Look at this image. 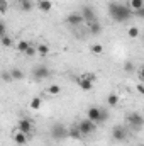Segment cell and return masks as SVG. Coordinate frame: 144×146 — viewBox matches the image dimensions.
Here are the masks:
<instances>
[{"label":"cell","mask_w":144,"mask_h":146,"mask_svg":"<svg viewBox=\"0 0 144 146\" xmlns=\"http://www.w3.org/2000/svg\"><path fill=\"white\" fill-rule=\"evenodd\" d=\"M87 117H88L90 121L97 122V124H102V122H105V121L108 119V114H107L105 109H100V107L92 106L90 109L87 110Z\"/></svg>","instance_id":"cell-3"},{"label":"cell","mask_w":144,"mask_h":146,"mask_svg":"<svg viewBox=\"0 0 144 146\" xmlns=\"http://www.w3.org/2000/svg\"><path fill=\"white\" fill-rule=\"evenodd\" d=\"M19 2H26V0H19Z\"/></svg>","instance_id":"cell-32"},{"label":"cell","mask_w":144,"mask_h":146,"mask_svg":"<svg viewBox=\"0 0 144 146\" xmlns=\"http://www.w3.org/2000/svg\"><path fill=\"white\" fill-rule=\"evenodd\" d=\"M36 53H37V49L34 48V46H32V44H31V48H29V49H27V51H26L24 54H26V56H34Z\"/></svg>","instance_id":"cell-27"},{"label":"cell","mask_w":144,"mask_h":146,"mask_svg":"<svg viewBox=\"0 0 144 146\" xmlns=\"http://www.w3.org/2000/svg\"><path fill=\"white\" fill-rule=\"evenodd\" d=\"M90 51H92L93 54H100V53L104 51V46H102L100 42H93V44L90 46Z\"/></svg>","instance_id":"cell-21"},{"label":"cell","mask_w":144,"mask_h":146,"mask_svg":"<svg viewBox=\"0 0 144 146\" xmlns=\"http://www.w3.org/2000/svg\"><path fill=\"white\" fill-rule=\"evenodd\" d=\"M127 126L132 131H141L144 127V115L141 112H131L127 115Z\"/></svg>","instance_id":"cell-4"},{"label":"cell","mask_w":144,"mask_h":146,"mask_svg":"<svg viewBox=\"0 0 144 146\" xmlns=\"http://www.w3.org/2000/svg\"><path fill=\"white\" fill-rule=\"evenodd\" d=\"M129 9L132 10V14L134 12H137V10H141V9H144V0H129Z\"/></svg>","instance_id":"cell-13"},{"label":"cell","mask_w":144,"mask_h":146,"mask_svg":"<svg viewBox=\"0 0 144 146\" xmlns=\"http://www.w3.org/2000/svg\"><path fill=\"white\" fill-rule=\"evenodd\" d=\"M137 146H144V145H137Z\"/></svg>","instance_id":"cell-33"},{"label":"cell","mask_w":144,"mask_h":146,"mask_svg":"<svg viewBox=\"0 0 144 146\" xmlns=\"http://www.w3.org/2000/svg\"><path fill=\"white\" fill-rule=\"evenodd\" d=\"M80 14L83 15L85 22H88V24H90V22H95V21H98V19H97V14H95V10H93L90 5H83Z\"/></svg>","instance_id":"cell-8"},{"label":"cell","mask_w":144,"mask_h":146,"mask_svg":"<svg viewBox=\"0 0 144 146\" xmlns=\"http://www.w3.org/2000/svg\"><path fill=\"white\" fill-rule=\"evenodd\" d=\"M27 138H29V134H26V133H20V131H15L14 133V141H15V145L19 146H24L27 143Z\"/></svg>","instance_id":"cell-12"},{"label":"cell","mask_w":144,"mask_h":146,"mask_svg":"<svg viewBox=\"0 0 144 146\" xmlns=\"http://www.w3.org/2000/svg\"><path fill=\"white\" fill-rule=\"evenodd\" d=\"M29 48H31V42H27V41H17L15 42V49L20 53H26Z\"/></svg>","instance_id":"cell-17"},{"label":"cell","mask_w":144,"mask_h":146,"mask_svg":"<svg viewBox=\"0 0 144 146\" xmlns=\"http://www.w3.org/2000/svg\"><path fill=\"white\" fill-rule=\"evenodd\" d=\"M59 92H61V87H59V85H56V83H54V85H51V87L48 88V94H49V95H58Z\"/></svg>","instance_id":"cell-24"},{"label":"cell","mask_w":144,"mask_h":146,"mask_svg":"<svg viewBox=\"0 0 144 146\" xmlns=\"http://www.w3.org/2000/svg\"><path fill=\"white\" fill-rule=\"evenodd\" d=\"M37 9H39L41 12H49V10L53 9V2H51V0H39V2H37Z\"/></svg>","instance_id":"cell-14"},{"label":"cell","mask_w":144,"mask_h":146,"mask_svg":"<svg viewBox=\"0 0 144 146\" xmlns=\"http://www.w3.org/2000/svg\"><path fill=\"white\" fill-rule=\"evenodd\" d=\"M139 76H141V80L144 82V66H141V68H139Z\"/></svg>","instance_id":"cell-31"},{"label":"cell","mask_w":144,"mask_h":146,"mask_svg":"<svg viewBox=\"0 0 144 146\" xmlns=\"http://www.w3.org/2000/svg\"><path fill=\"white\" fill-rule=\"evenodd\" d=\"M124 72L132 73L134 72V63L132 61H124Z\"/></svg>","instance_id":"cell-25"},{"label":"cell","mask_w":144,"mask_h":146,"mask_svg":"<svg viewBox=\"0 0 144 146\" xmlns=\"http://www.w3.org/2000/svg\"><path fill=\"white\" fill-rule=\"evenodd\" d=\"M139 34H141V31H139V27H136V26H131V27L127 29V36L131 37V39L139 37Z\"/></svg>","instance_id":"cell-19"},{"label":"cell","mask_w":144,"mask_h":146,"mask_svg":"<svg viewBox=\"0 0 144 146\" xmlns=\"http://www.w3.org/2000/svg\"><path fill=\"white\" fill-rule=\"evenodd\" d=\"M88 26H90V33H92V34H95V36H97V34H100V33H102V24H100L98 21L90 22Z\"/></svg>","instance_id":"cell-16"},{"label":"cell","mask_w":144,"mask_h":146,"mask_svg":"<svg viewBox=\"0 0 144 146\" xmlns=\"http://www.w3.org/2000/svg\"><path fill=\"white\" fill-rule=\"evenodd\" d=\"M9 73H10L12 80H22L24 78V73H22V70H19V68H12Z\"/></svg>","instance_id":"cell-20"},{"label":"cell","mask_w":144,"mask_h":146,"mask_svg":"<svg viewBox=\"0 0 144 146\" xmlns=\"http://www.w3.org/2000/svg\"><path fill=\"white\" fill-rule=\"evenodd\" d=\"M42 107V99L41 97H34V99H31V102H29V109L31 110H39Z\"/></svg>","instance_id":"cell-15"},{"label":"cell","mask_w":144,"mask_h":146,"mask_svg":"<svg viewBox=\"0 0 144 146\" xmlns=\"http://www.w3.org/2000/svg\"><path fill=\"white\" fill-rule=\"evenodd\" d=\"M136 90H137L141 95H144V83H139V85H136Z\"/></svg>","instance_id":"cell-29"},{"label":"cell","mask_w":144,"mask_h":146,"mask_svg":"<svg viewBox=\"0 0 144 146\" xmlns=\"http://www.w3.org/2000/svg\"><path fill=\"white\" fill-rule=\"evenodd\" d=\"M2 46H3V48H10V46H14V41L7 36V34H3V36H2Z\"/></svg>","instance_id":"cell-23"},{"label":"cell","mask_w":144,"mask_h":146,"mask_svg":"<svg viewBox=\"0 0 144 146\" xmlns=\"http://www.w3.org/2000/svg\"><path fill=\"white\" fill-rule=\"evenodd\" d=\"M119 100H120V97H119L117 94H108V97H107V104L110 106V107H115V106L119 104Z\"/></svg>","instance_id":"cell-18"},{"label":"cell","mask_w":144,"mask_h":146,"mask_svg":"<svg viewBox=\"0 0 144 146\" xmlns=\"http://www.w3.org/2000/svg\"><path fill=\"white\" fill-rule=\"evenodd\" d=\"M134 17H137V19H144V9L137 10V12H134Z\"/></svg>","instance_id":"cell-28"},{"label":"cell","mask_w":144,"mask_h":146,"mask_svg":"<svg viewBox=\"0 0 144 146\" xmlns=\"http://www.w3.org/2000/svg\"><path fill=\"white\" fill-rule=\"evenodd\" d=\"M112 139L115 143H122L127 139V129L122 126H114L112 127Z\"/></svg>","instance_id":"cell-7"},{"label":"cell","mask_w":144,"mask_h":146,"mask_svg":"<svg viewBox=\"0 0 144 146\" xmlns=\"http://www.w3.org/2000/svg\"><path fill=\"white\" fill-rule=\"evenodd\" d=\"M36 49H37V54H41V56H46L49 53V48L46 44H39V46H36Z\"/></svg>","instance_id":"cell-22"},{"label":"cell","mask_w":144,"mask_h":146,"mask_svg":"<svg viewBox=\"0 0 144 146\" xmlns=\"http://www.w3.org/2000/svg\"><path fill=\"white\" fill-rule=\"evenodd\" d=\"M85 22V19H83V15L80 14V12H73V14H68L66 15V24H70L73 27H78V26H81Z\"/></svg>","instance_id":"cell-10"},{"label":"cell","mask_w":144,"mask_h":146,"mask_svg":"<svg viewBox=\"0 0 144 146\" xmlns=\"http://www.w3.org/2000/svg\"><path fill=\"white\" fill-rule=\"evenodd\" d=\"M97 122H93V121H90L88 117L87 119H81L78 124H76V127H78V131L81 133V136H90V134H93L95 131H97Z\"/></svg>","instance_id":"cell-5"},{"label":"cell","mask_w":144,"mask_h":146,"mask_svg":"<svg viewBox=\"0 0 144 146\" xmlns=\"http://www.w3.org/2000/svg\"><path fill=\"white\" fill-rule=\"evenodd\" d=\"M108 15L115 22H127L134 14L129 9V5H122V3H117V2H110L108 3Z\"/></svg>","instance_id":"cell-1"},{"label":"cell","mask_w":144,"mask_h":146,"mask_svg":"<svg viewBox=\"0 0 144 146\" xmlns=\"http://www.w3.org/2000/svg\"><path fill=\"white\" fill-rule=\"evenodd\" d=\"M17 131H20V133H26V134H29V133L32 131V121H31V119H27V117L20 119V121L17 122Z\"/></svg>","instance_id":"cell-11"},{"label":"cell","mask_w":144,"mask_h":146,"mask_svg":"<svg viewBox=\"0 0 144 146\" xmlns=\"http://www.w3.org/2000/svg\"><path fill=\"white\" fill-rule=\"evenodd\" d=\"M97 82V76L93 75V73H85V75H81L80 78H78V85H80V88L81 90H85V92H90L92 88H93V83Z\"/></svg>","instance_id":"cell-6"},{"label":"cell","mask_w":144,"mask_h":146,"mask_svg":"<svg viewBox=\"0 0 144 146\" xmlns=\"http://www.w3.org/2000/svg\"><path fill=\"white\" fill-rule=\"evenodd\" d=\"M0 5H2V14H5V10H7V2H5V0H2V3H0Z\"/></svg>","instance_id":"cell-30"},{"label":"cell","mask_w":144,"mask_h":146,"mask_svg":"<svg viewBox=\"0 0 144 146\" xmlns=\"http://www.w3.org/2000/svg\"><path fill=\"white\" fill-rule=\"evenodd\" d=\"M20 9H22V10H31V9H32V3H31V0L20 2Z\"/></svg>","instance_id":"cell-26"},{"label":"cell","mask_w":144,"mask_h":146,"mask_svg":"<svg viewBox=\"0 0 144 146\" xmlns=\"http://www.w3.org/2000/svg\"><path fill=\"white\" fill-rule=\"evenodd\" d=\"M49 134L54 141H63V139L70 138V129H66V126L61 124V122H54L49 127Z\"/></svg>","instance_id":"cell-2"},{"label":"cell","mask_w":144,"mask_h":146,"mask_svg":"<svg viewBox=\"0 0 144 146\" xmlns=\"http://www.w3.org/2000/svg\"><path fill=\"white\" fill-rule=\"evenodd\" d=\"M49 75H51L49 68H48V66H44V65H37L36 68L32 70V76H34L36 80H46Z\"/></svg>","instance_id":"cell-9"}]
</instances>
